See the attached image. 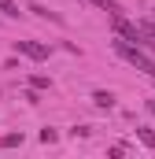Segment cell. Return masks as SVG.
<instances>
[{"label": "cell", "instance_id": "5bb4252c", "mask_svg": "<svg viewBox=\"0 0 155 159\" xmlns=\"http://www.w3.org/2000/svg\"><path fill=\"white\" fill-rule=\"evenodd\" d=\"M152 111H155V100H152Z\"/></svg>", "mask_w": 155, "mask_h": 159}, {"label": "cell", "instance_id": "30bf717a", "mask_svg": "<svg viewBox=\"0 0 155 159\" xmlns=\"http://www.w3.org/2000/svg\"><path fill=\"white\" fill-rule=\"evenodd\" d=\"M30 85L33 89H52V81L44 78V74H30Z\"/></svg>", "mask_w": 155, "mask_h": 159}, {"label": "cell", "instance_id": "52a82bcc", "mask_svg": "<svg viewBox=\"0 0 155 159\" xmlns=\"http://www.w3.org/2000/svg\"><path fill=\"white\" fill-rule=\"evenodd\" d=\"M137 137H140V144L155 148V129H152V126H140V129H137Z\"/></svg>", "mask_w": 155, "mask_h": 159}, {"label": "cell", "instance_id": "277c9868", "mask_svg": "<svg viewBox=\"0 0 155 159\" xmlns=\"http://www.w3.org/2000/svg\"><path fill=\"white\" fill-rule=\"evenodd\" d=\"M89 4H92V7H100V11H107L111 19L122 15V4H118V0H89Z\"/></svg>", "mask_w": 155, "mask_h": 159}, {"label": "cell", "instance_id": "8992f818", "mask_svg": "<svg viewBox=\"0 0 155 159\" xmlns=\"http://www.w3.org/2000/svg\"><path fill=\"white\" fill-rule=\"evenodd\" d=\"M30 11H33V15H41V19H52V22H63V19H59L55 11H48L44 4H30Z\"/></svg>", "mask_w": 155, "mask_h": 159}, {"label": "cell", "instance_id": "6da1fadb", "mask_svg": "<svg viewBox=\"0 0 155 159\" xmlns=\"http://www.w3.org/2000/svg\"><path fill=\"white\" fill-rule=\"evenodd\" d=\"M111 48H115V52L126 59V63H133L137 70H144V74H152V78H155V56L148 52V48H140V44H133V41H126V37L115 41Z\"/></svg>", "mask_w": 155, "mask_h": 159}, {"label": "cell", "instance_id": "9c48e42d", "mask_svg": "<svg viewBox=\"0 0 155 159\" xmlns=\"http://www.w3.org/2000/svg\"><path fill=\"white\" fill-rule=\"evenodd\" d=\"M0 11H4L7 19H19V4H15V0H0Z\"/></svg>", "mask_w": 155, "mask_h": 159}, {"label": "cell", "instance_id": "ba28073f", "mask_svg": "<svg viewBox=\"0 0 155 159\" xmlns=\"http://www.w3.org/2000/svg\"><path fill=\"white\" fill-rule=\"evenodd\" d=\"M22 144V133H7V137H0V148H19Z\"/></svg>", "mask_w": 155, "mask_h": 159}, {"label": "cell", "instance_id": "7a4b0ae2", "mask_svg": "<svg viewBox=\"0 0 155 159\" xmlns=\"http://www.w3.org/2000/svg\"><path fill=\"white\" fill-rule=\"evenodd\" d=\"M115 34H118V37H126V41H133V44H140V41H144V34H140V22H126L122 15L115 19Z\"/></svg>", "mask_w": 155, "mask_h": 159}, {"label": "cell", "instance_id": "3957f363", "mask_svg": "<svg viewBox=\"0 0 155 159\" xmlns=\"http://www.w3.org/2000/svg\"><path fill=\"white\" fill-rule=\"evenodd\" d=\"M15 52H22V56H30V59H48V44H41V41H15Z\"/></svg>", "mask_w": 155, "mask_h": 159}, {"label": "cell", "instance_id": "8fae6325", "mask_svg": "<svg viewBox=\"0 0 155 159\" xmlns=\"http://www.w3.org/2000/svg\"><path fill=\"white\" fill-rule=\"evenodd\" d=\"M37 137H41V141H44V144H52V141H55V137H59V133H55V129H52V126H44V129H41Z\"/></svg>", "mask_w": 155, "mask_h": 159}, {"label": "cell", "instance_id": "4fadbf2b", "mask_svg": "<svg viewBox=\"0 0 155 159\" xmlns=\"http://www.w3.org/2000/svg\"><path fill=\"white\" fill-rule=\"evenodd\" d=\"M70 133H74V137H89V133H92V126H74Z\"/></svg>", "mask_w": 155, "mask_h": 159}, {"label": "cell", "instance_id": "7c38bea8", "mask_svg": "<svg viewBox=\"0 0 155 159\" xmlns=\"http://www.w3.org/2000/svg\"><path fill=\"white\" fill-rule=\"evenodd\" d=\"M22 100H26V104H41V96H37V89H33V85L22 93Z\"/></svg>", "mask_w": 155, "mask_h": 159}, {"label": "cell", "instance_id": "5b68a950", "mask_svg": "<svg viewBox=\"0 0 155 159\" xmlns=\"http://www.w3.org/2000/svg\"><path fill=\"white\" fill-rule=\"evenodd\" d=\"M92 104L111 111V107H115V93H107V89H96V93H92Z\"/></svg>", "mask_w": 155, "mask_h": 159}]
</instances>
